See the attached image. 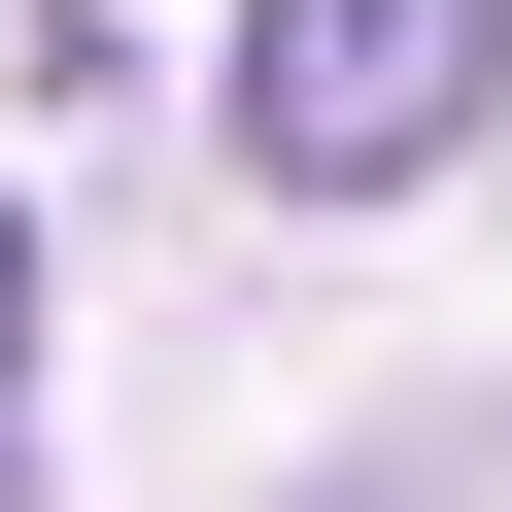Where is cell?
Listing matches in <instances>:
<instances>
[{
    "mask_svg": "<svg viewBox=\"0 0 512 512\" xmlns=\"http://www.w3.org/2000/svg\"><path fill=\"white\" fill-rule=\"evenodd\" d=\"M0 478H35V205H0Z\"/></svg>",
    "mask_w": 512,
    "mask_h": 512,
    "instance_id": "2",
    "label": "cell"
},
{
    "mask_svg": "<svg viewBox=\"0 0 512 512\" xmlns=\"http://www.w3.org/2000/svg\"><path fill=\"white\" fill-rule=\"evenodd\" d=\"M478 103H512V0H239V69H205V137L274 205H410V171H478Z\"/></svg>",
    "mask_w": 512,
    "mask_h": 512,
    "instance_id": "1",
    "label": "cell"
}]
</instances>
